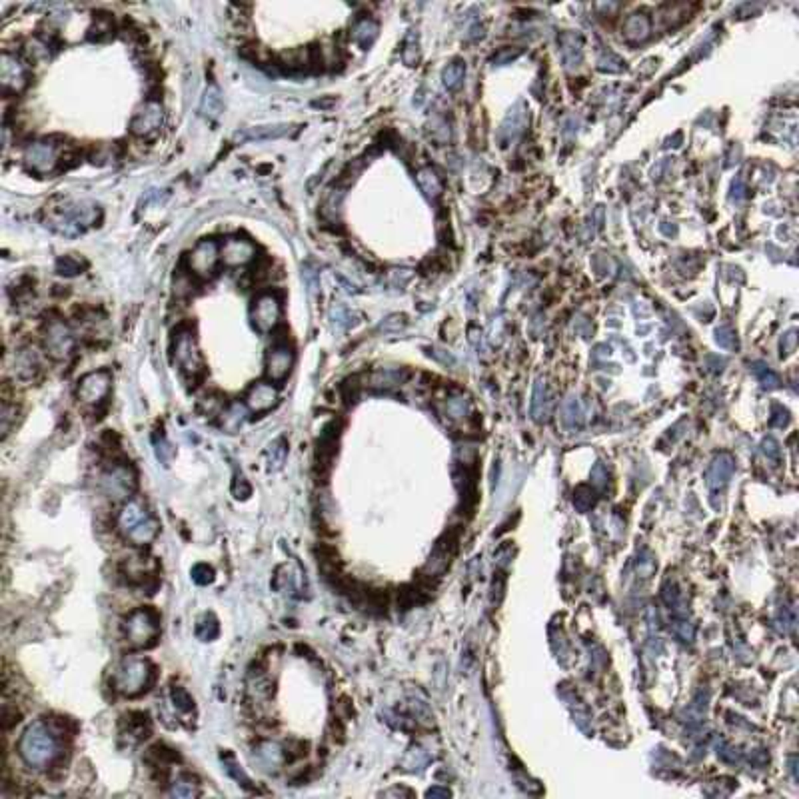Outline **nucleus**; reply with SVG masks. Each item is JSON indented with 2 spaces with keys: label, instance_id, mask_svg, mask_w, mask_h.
<instances>
[{
  "label": "nucleus",
  "instance_id": "f257e3e1",
  "mask_svg": "<svg viewBox=\"0 0 799 799\" xmlns=\"http://www.w3.org/2000/svg\"><path fill=\"white\" fill-rule=\"evenodd\" d=\"M60 751H62V746L54 727L42 720L30 723L18 741V756L28 767H34V770L51 767L54 761L58 760Z\"/></svg>",
  "mask_w": 799,
  "mask_h": 799
},
{
  "label": "nucleus",
  "instance_id": "f03ea898",
  "mask_svg": "<svg viewBox=\"0 0 799 799\" xmlns=\"http://www.w3.org/2000/svg\"><path fill=\"white\" fill-rule=\"evenodd\" d=\"M119 532L132 546H148L156 539L160 532V522L156 516L146 508L142 499L130 498L122 506L116 518Z\"/></svg>",
  "mask_w": 799,
  "mask_h": 799
},
{
  "label": "nucleus",
  "instance_id": "7ed1b4c3",
  "mask_svg": "<svg viewBox=\"0 0 799 799\" xmlns=\"http://www.w3.org/2000/svg\"><path fill=\"white\" fill-rule=\"evenodd\" d=\"M154 680V668L145 657H124L112 673V690L120 695L134 697L148 690Z\"/></svg>",
  "mask_w": 799,
  "mask_h": 799
},
{
  "label": "nucleus",
  "instance_id": "20e7f679",
  "mask_svg": "<svg viewBox=\"0 0 799 799\" xmlns=\"http://www.w3.org/2000/svg\"><path fill=\"white\" fill-rule=\"evenodd\" d=\"M124 633L136 647L154 645L160 636V616L152 607H138L124 622Z\"/></svg>",
  "mask_w": 799,
  "mask_h": 799
},
{
  "label": "nucleus",
  "instance_id": "39448f33",
  "mask_svg": "<svg viewBox=\"0 0 799 799\" xmlns=\"http://www.w3.org/2000/svg\"><path fill=\"white\" fill-rule=\"evenodd\" d=\"M100 488L108 498L130 499L136 490V474L126 464H112L100 476Z\"/></svg>",
  "mask_w": 799,
  "mask_h": 799
},
{
  "label": "nucleus",
  "instance_id": "423d86ee",
  "mask_svg": "<svg viewBox=\"0 0 799 799\" xmlns=\"http://www.w3.org/2000/svg\"><path fill=\"white\" fill-rule=\"evenodd\" d=\"M174 362L186 374H198L202 370V354L192 330H180L174 336Z\"/></svg>",
  "mask_w": 799,
  "mask_h": 799
},
{
  "label": "nucleus",
  "instance_id": "0eeeda50",
  "mask_svg": "<svg viewBox=\"0 0 799 799\" xmlns=\"http://www.w3.org/2000/svg\"><path fill=\"white\" fill-rule=\"evenodd\" d=\"M110 384H112L110 372L108 370H96V372H90V374H86V376L80 378L76 396H79V400L82 404L96 406V404H100L108 396Z\"/></svg>",
  "mask_w": 799,
  "mask_h": 799
},
{
  "label": "nucleus",
  "instance_id": "6e6552de",
  "mask_svg": "<svg viewBox=\"0 0 799 799\" xmlns=\"http://www.w3.org/2000/svg\"><path fill=\"white\" fill-rule=\"evenodd\" d=\"M44 348L54 360H65L74 348V334L65 320H53L44 330Z\"/></svg>",
  "mask_w": 799,
  "mask_h": 799
},
{
  "label": "nucleus",
  "instance_id": "1a4fd4ad",
  "mask_svg": "<svg viewBox=\"0 0 799 799\" xmlns=\"http://www.w3.org/2000/svg\"><path fill=\"white\" fill-rule=\"evenodd\" d=\"M280 316H282V306H280V300L276 298L274 294H260L254 300V306H252V324H254V328L260 334L272 332L278 326V322H280Z\"/></svg>",
  "mask_w": 799,
  "mask_h": 799
},
{
  "label": "nucleus",
  "instance_id": "9d476101",
  "mask_svg": "<svg viewBox=\"0 0 799 799\" xmlns=\"http://www.w3.org/2000/svg\"><path fill=\"white\" fill-rule=\"evenodd\" d=\"M25 164L36 174H51L58 164V148L51 140H36L27 146Z\"/></svg>",
  "mask_w": 799,
  "mask_h": 799
},
{
  "label": "nucleus",
  "instance_id": "9b49d317",
  "mask_svg": "<svg viewBox=\"0 0 799 799\" xmlns=\"http://www.w3.org/2000/svg\"><path fill=\"white\" fill-rule=\"evenodd\" d=\"M164 124V108L156 100H146L136 108L130 122L132 134L150 136Z\"/></svg>",
  "mask_w": 799,
  "mask_h": 799
},
{
  "label": "nucleus",
  "instance_id": "f8f14e48",
  "mask_svg": "<svg viewBox=\"0 0 799 799\" xmlns=\"http://www.w3.org/2000/svg\"><path fill=\"white\" fill-rule=\"evenodd\" d=\"M27 66L11 53L0 54V84L4 92H20L27 86Z\"/></svg>",
  "mask_w": 799,
  "mask_h": 799
},
{
  "label": "nucleus",
  "instance_id": "ddd939ff",
  "mask_svg": "<svg viewBox=\"0 0 799 799\" xmlns=\"http://www.w3.org/2000/svg\"><path fill=\"white\" fill-rule=\"evenodd\" d=\"M218 260H220V248L214 240H208V238L200 240L192 248L190 258H188L190 270L196 276H202V278H208V276L214 274V268H216Z\"/></svg>",
  "mask_w": 799,
  "mask_h": 799
},
{
  "label": "nucleus",
  "instance_id": "4468645a",
  "mask_svg": "<svg viewBox=\"0 0 799 799\" xmlns=\"http://www.w3.org/2000/svg\"><path fill=\"white\" fill-rule=\"evenodd\" d=\"M256 256V246L246 240V238L240 236H230L224 240L222 248H220V258L226 266L230 268H240V266H246L248 262L254 260Z\"/></svg>",
  "mask_w": 799,
  "mask_h": 799
},
{
  "label": "nucleus",
  "instance_id": "2eb2a0df",
  "mask_svg": "<svg viewBox=\"0 0 799 799\" xmlns=\"http://www.w3.org/2000/svg\"><path fill=\"white\" fill-rule=\"evenodd\" d=\"M294 366V352L288 344H274L266 356V376L272 382H282L288 378Z\"/></svg>",
  "mask_w": 799,
  "mask_h": 799
},
{
  "label": "nucleus",
  "instance_id": "dca6fc26",
  "mask_svg": "<svg viewBox=\"0 0 799 799\" xmlns=\"http://www.w3.org/2000/svg\"><path fill=\"white\" fill-rule=\"evenodd\" d=\"M254 761L258 763L262 772L276 773L288 761V756H286V749L278 741H260L254 747Z\"/></svg>",
  "mask_w": 799,
  "mask_h": 799
},
{
  "label": "nucleus",
  "instance_id": "f3484780",
  "mask_svg": "<svg viewBox=\"0 0 799 799\" xmlns=\"http://www.w3.org/2000/svg\"><path fill=\"white\" fill-rule=\"evenodd\" d=\"M276 402H278V390H276V386L266 384V382L252 384L248 394H246V408L254 414H264V412L272 410Z\"/></svg>",
  "mask_w": 799,
  "mask_h": 799
},
{
  "label": "nucleus",
  "instance_id": "a211bd4d",
  "mask_svg": "<svg viewBox=\"0 0 799 799\" xmlns=\"http://www.w3.org/2000/svg\"><path fill=\"white\" fill-rule=\"evenodd\" d=\"M560 51H562V60L568 68H574L582 62V36L576 32H563L560 36Z\"/></svg>",
  "mask_w": 799,
  "mask_h": 799
},
{
  "label": "nucleus",
  "instance_id": "6ab92c4d",
  "mask_svg": "<svg viewBox=\"0 0 799 799\" xmlns=\"http://www.w3.org/2000/svg\"><path fill=\"white\" fill-rule=\"evenodd\" d=\"M650 30H652V22L642 13L629 14L624 22V36L629 42H642L650 36Z\"/></svg>",
  "mask_w": 799,
  "mask_h": 799
},
{
  "label": "nucleus",
  "instance_id": "aec40b11",
  "mask_svg": "<svg viewBox=\"0 0 799 799\" xmlns=\"http://www.w3.org/2000/svg\"><path fill=\"white\" fill-rule=\"evenodd\" d=\"M40 364L34 350H20L14 356V376L20 380H32L39 374Z\"/></svg>",
  "mask_w": 799,
  "mask_h": 799
},
{
  "label": "nucleus",
  "instance_id": "412c9836",
  "mask_svg": "<svg viewBox=\"0 0 799 799\" xmlns=\"http://www.w3.org/2000/svg\"><path fill=\"white\" fill-rule=\"evenodd\" d=\"M246 418H248V408L242 406L240 402H232L220 414V426H222L224 432L236 434L244 426Z\"/></svg>",
  "mask_w": 799,
  "mask_h": 799
},
{
  "label": "nucleus",
  "instance_id": "4be33fe9",
  "mask_svg": "<svg viewBox=\"0 0 799 799\" xmlns=\"http://www.w3.org/2000/svg\"><path fill=\"white\" fill-rule=\"evenodd\" d=\"M352 39L360 48L366 51L368 46H372V42L378 39V22H374L372 18H360L352 28Z\"/></svg>",
  "mask_w": 799,
  "mask_h": 799
},
{
  "label": "nucleus",
  "instance_id": "5701e85b",
  "mask_svg": "<svg viewBox=\"0 0 799 799\" xmlns=\"http://www.w3.org/2000/svg\"><path fill=\"white\" fill-rule=\"evenodd\" d=\"M288 458V442L286 438H276L272 444L268 445L266 450V464H268V470L270 472H278L284 468Z\"/></svg>",
  "mask_w": 799,
  "mask_h": 799
},
{
  "label": "nucleus",
  "instance_id": "b1692460",
  "mask_svg": "<svg viewBox=\"0 0 799 799\" xmlns=\"http://www.w3.org/2000/svg\"><path fill=\"white\" fill-rule=\"evenodd\" d=\"M222 92L216 84H210L204 96H202V105H200V112L208 119H218L220 112H222Z\"/></svg>",
  "mask_w": 799,
  "mask_h": 799
},
{
  "label": "nucleus",
  "instance_id": "393cba45",
  "mask_svg": "<svg viewBox=\"0 0 799 799\" xmlns=\"http://www.w3.org/2000/svg\"><path fill=\"white\" fill-rule=\"evenodd\" d=\"M194 633H196V638L200 642H214L218 638V633H220V626H218L216 616L214 614H202V616L198 617Z\"/></svg>",
  "mask_w": 799,
  "mask_h": 799
},
{
  "label": "nucleus",
  "instance_id": "a878e982",
  "mask_svg": "<svg viewBox=\"0 0 799 799\" xmlns=\"http://www.w3.org/2000/svg\"><path fill=\"white\" fill-rule=\"evenodd\" d=\"M416 178H418L422 192L428 198H438L442 194V182H440V176L436 174V170H432V168H422Z\"/></svg>",
  "mask_w": 799,
  "mask_h": 799
},
{
  "label": "nucleus",
  "instance_id": "bb28decb",
  "mask_svg": "<svg viewBox=\"0 0 799 799\" xmlns=\"http://www.w3.org/2000/svg\"><path fill=\"white\" fill-rule=\"evenodd\" d=\"M464 76H466V65L462 60H454L452 65L445 66L442 72V80L448 90H458L464 84Z\"/></svg>",
  "mask_w": 799,
  "mask_h": 799
},
{
  "label": "nucleus",
  "instance_id": "cd10ccee",
  "mask_svg": "<svg viewBox=\"0 0 799 799\" xmlns=\"http://www.w3.org/2000/svg\"><path fill=\"white\" fill-rule=\"evenodd\" d=\"M222 761H224V770H226V773L230 775V777H234L238 781V786H242L244 789H248V791H254V787H252V781H250V777L244 773V770L238 765L236 758L232 756V753H222Z\"/></svg>",
  "mask_w": 799,
  "mask_h": 799
},
{
  "label": "nucleus",
  "instance_id": "c85d7f7f",
  "mask_svg": "<svg viewBox=\"0 0 799 799\" xmlns=\"http://www.w3.org/2000/svg\"><path fill=\"white\" fill-rule=\"evenodd\" d=\"M290 126L286 124H280V126H260V128H254L248 130L246 134H242V138H250V140H270V138H280L284 134H288Z\"/></svg>",
  "mask_w": 799,
  "mask_h": 799
},
{
  "label": "nucleus",
  "instance_id": "c756f323",
  "mask_svg": "<svg viewBox=\"0 0 799 799\" xmlns=\"http://www.w3.org/2000/svg\"><path fill=\"white\" fill-rule=\"evenodd\" d=\"M170 699L172 704H174V708H176V711H180V713H190V711H194V699H192V695L184 690L182 685H172Z\"/></svg>",
  "mask_w": 799,
  "mask_h": 799
},
{
  "label": "nucleus",
  "instance_id": "7c9ffc66",
  "mask_svg": "<svg viewBox=\"0 0 799 799\" xmlns=\"http://www.w3.org/2000/svg\"><path fill=\"white\" fill-rule=\"evenodd\" d=\"M198 793H200V791H198V786L190 779V777H180V779H176L170 787L172 798L190 799V798H196Z\"/></svg>",
  "mask_w": 799,
  "mask_h": 799
},
{
  "label": "nucleus",
  "instance_id": "2f4dec72",
  "mask_svg": "<svg viewBox=\"0 0 799 799\" xmlns=\"http://www.w3.org/2000/svg\"><path fill=\"white\" fill-rule=\"evenodd\" d=\"M402 60H404L408 66H416L419 62V42L416 32H408L406 40H404Z\"/></svg>",
  "mask_w": 799,
  "mask_h": 799
},
{
  "label": "nucleus",
  "instance_id": "473e14b6",
  "mask_svg": "<svg viewBox=\"0 0 799 799\" xmlns=\"http://www.w3.org/2000/svg\"><path fill=\"white\" fill-rule=\"evenodd\" d=\"M152 444H154V454H156V458L164 464V466H170L172 458H174V450H172L170 442L166 440V436L164 434H156L154 438H152Z\"/></svg>",
  "mask_w": 799,
  "mask_h": 799
},
{
  "label": "nucleus",
  "instance_id": "72a5a7b5",
  "mask_svg": "<svg viewBox=\"0 0 799 799\" xmlns=\"http://www.w3.org/2000/svg\"><path fill=\"white\" fill-rule=\"evenodd\" d=\"M404 380V374L400 370H384V372H376L374 374V384L376 386H384V388H390L396 386Z\"/></svg>",
  "mask_w": 799,
  "mask_h": 799
},
{
  "label": "nucleus",
  "instance_id": "f704fd0d",
  "mask_svg": "<svg viewBox=\"0 0 799 799\" xmlns=\"http://www.w3.org/2000/svg\"><path fill=\"white\" fill-rule=\"evenodd\" d=\"M190 576H192V579L196 582L198 586H208V584L214 582V570H212V565H208V563H196L192 568Z\"/></svg>",
  "mask_w": 799,
  "mask_h": 799
},
{
  "label": "nucleus",
  "instance_id": "c9c22d12",
  "mask_svg": "<svg viewBox=\"0 0 799 799\" xmlns=\"http://www.w3.org/2000/svg\"><path fill=\"white\" fill-rule=\"evenodd\" d=\"M82 270V264L72 256H65L56 262V272L62 276H76Z\"/></svg>",
  "mask_w": 799,
  "mask_h": 799
},
{
  "label": "nucleus",
  "instance_id": "e433bc0d",
  "mask_svg": "<svg viewBox=\"0 0 799 799\" xmlns=\"http://www.w3.org/2000/svg\"><path fill=\"white\" fill-rule=\"evenodd\" d=\"M232 494H234V498L236 499H248L250 496H252V485H250V482L242 476V474H236V476H234V482H232Z\"/></svg>",
  "mask_w": 799,
  "mask_h": 799
},
{
  "label": "nucleus",
  "instance_id": "4c0bfd02",
  "mask_svg": "<svg viewBox=\"0 0 799 799\" xmlns=\"http://www.w3.org/2000/svg\"><path fill=\"white\" fill-rule=\"evenodd\" d=\"M342 196H344V192L342 190H332L330 194H328V198L324 200V214H328V216H336V212L340 210L342 206Z\"/></svg>",
  "mask_w": 799,
  "mask_h": 799
},
{
  "label": "nucleus",
  "instance_id": "58836bf2",
  "mask_svg": "<svg viewBox=\"0 0 799 799\" xmlns=\"http://www.w3.org/2000/svg\"><path fill=\"white\" fill-rule=\"evenodd\" d=\"M14 416H16V406H11L8 402H4V404H2V414H0V422H2V438H6L8 432H11Z\"/></svg>",
  "mask_w": 799,
  "mask_h": 799
},
{
  "label": "nucleus",
  "instance_id": "ea45409f",
  "mask_svg": "<svg viewBox=\"0 0 799 799\" xmlns=\"http://www.w3.org/2000/svg\"><path fill=\"white\" fill-rule=\"evenodd\" d=\"M522 54V48H504V51H499L494 58H492V62L496 66H504L508 65L510 60H513V58H518Z\"/></svg>",
  "mask_w": 799,
  "mask_h": 799
},
{
  "label": "nucleus",
  "instance_id": "a19ab883",
  "mask_svg": "<svg viewBox=\"0 0 799 799\" xmlns=\"http://www.w3.org/2000/svg\"><path fill=\"white\" fill-rule=\"evenodd\" d=\"M756 372H758V376H760L761 384H763L765 388H767V386H770V388H775V386L779 384V380H777V376L773 374L772 370H767V368H765V366H758V368H756Z\"/></svg>",
  "mask_w": 799,
  "mask_h": 799
},
{
  "label": "nucleus",
  "instance_id": "79ce46f5",
  "mask_svg": "<svg viewBox=\"0 0 799 799\" xmlns=\"http://www.w3.org/2000/svg\"><path fill=\"white\" fill-rule=\"evenodd\" d=\"M612 65H617L619 68H624V62H622L617 56H614V54H607L605 58H602V60H600V68H602V70H607V72H614Z\"/></svg>",
  "mask_w": 799,
  "mask_h": 799
},
{
  "label": "nucleus",
  "instance_id": "37998d69",
  "mask_svg": "<svg viewBox=\"0 0 799 799\" xmlns=\"http://www.w3.org/2000/svg\"><path fill=\"white\" fill-rule=\"evenodd\" d=\"M404 324H406V318H404V316L394 314V316H390V318H388L384 324H382V328H384V330H390V328H394V330H400V328L404 326Z\"/></svg>",
  "mask_w": 799,
  "mask_h": 799
}]
</instances>
